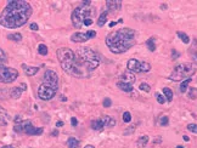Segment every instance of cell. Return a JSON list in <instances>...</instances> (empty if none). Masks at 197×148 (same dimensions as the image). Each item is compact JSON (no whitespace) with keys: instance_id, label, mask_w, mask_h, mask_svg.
Segmentation results:
<instances>
[{"instance_id":"27","label":"cell","mask_w":197,"mask_h":148,"mask_svg":"<svg viewBox=\"0 0 197 148\" xmlns=\"http://www.w3.org/2000/svg\"><path fill=\"white\" fill-rule=\"evenodd\" d=\"M176 35L181 39V42H182L184 44H189V43H190V38H189V35H187V34H185L184 32H178V33H176Z\"/></svg>"},{"instance_id":"46","label":"cell","mask_w":197,"mask_h":148,"mask_svg":"<svg viewBox=\"0 0 197 148\" xmlns=\"http://www.w3.org/2000/svg\"><path fill=\"white\" fill-rule=\"evenodd\" d=\"M182 139H184V140H185V141H186V142H187V141H190V139H189V136H186V135H184V136H182Z\"/></svg>"},{"instance_id":"24","label":"cell","mask_w":197,"mask_h":148,"mask_svg":"<svg viewBox=\"0 0 197 148\" xmlns=\"http://www.w3.org/2000/svg\"><path fill=\"white\" fill-rule=\"evenodd\" d=\"M163 93H164V97L168 102H172L173 101V91L170 90L169 87H164L163 89Z\"/></svg>"},{"instance_id":"39","label":"cell","mask_w":197,"mask_h":148,"mask_svg":"<svg viewBox=\"0 0 197 148\" xmlns=\"http://www.w3.org/2000/svg\"><path fill=\"white\" fill-rule=\"evenodd\" d=\"M102 106H103V107H106V108H108V107L112 106V101H111L110 98H105L103 102H102Z\"/></svg>"},{"instance_id":"10","label":"cell","mask_w":197,"mask_h":148,"mask_svg":"<svg viewBox=\"0 0 197 148\" xmlns=\"http://www.w3.org/2000/svg\"><path fill=\"white\" fill-rule=\"evenodd\" d=\"M127 67H128V71H130V72H135V73L141 72V62L135 58L129 60L127 63Z\"/></svg>"},{"instance_id":"44","label":"cell","mask_w":197,"mask_h":148,"mask_svg":"<svg viewBox=\"0 0 197 148\" xmlns=\"http://www.w3.org/2000/svg\"><path fill=\"white\" fill-rule=\"evenodd\" d=\"M56 126H57V128H62V126H63V122H61V120H59V122L56 123Z\"/></svg>"},{"instance_id":"36","label":"cell","mask_w":197,"mask_h":148,"mask_svg":"<svg viewBox=\"0 0 197 148\" xmlns=\"http://www.w3.org/2000/svg\"><path fill=\"white\" fill-rule=\"evenodd\" d=\"M139 89H140V90H142V91H145V92H150V90H151L150 85H149V84H146V83H142V84H140Z\"/></svg>"},{"instance_id":"41","label":"cell","mask_w":197,"mask_h":148,"mask_svg":"<svg viewBox=\"0 0 197 148\" xmlns=\"http://www.w3.org/2000/svg\"><path fill=\"white\" fill-rule=\"evenodd\" d=\"M179 56H180V53H179V52H176L175 50H172V58H173V60L179 58Z\"/></svg>"},{"instance_id":"2","label":"cell","mask_w":197,"mask_h":148,"mask_svg":"<svg viewBox=\"0 0 197 148\" xmlns=\"http://www.w3.org/2000/svg\"><path fill=\"white\" fill-rule=\"evenodd\" d=\"M136 32L131 28H122L112 32L106 38V45L113 53H123L135 44Z\"/></svg>"},{"instance_id":"31","label":"cell","mask_w":197,"mask_h":148,"mask_svg":"<svg viewBox=\"0 0 197 148\" xmlns=\"http://www.w3.org/2000/svg\"><path fill=\"white\" fill-rule=\"evenodd\" d=\"M155 97H156L157 102H158L160 104H163V103L166 102V97H164L163 95H161L160 92H156V93H155Z\"/></svg>"},{"instance_id":"25","label":"cell","mask_w":197,"mask_h":148,"mask_svg":"<svg viewBox=\"0 0 197 148\" xmlns=\"http://www.w3.org/2000/svg\"><path fill=\"white\" fill-rule=\"evenodd\" d=\"M67 146H68V148H78L79 147V141L74 137H70L67 140Z\"/></svg>"},{"instance_id":"37","label":"cell","mask_w":197,"mask_h":148,"mask_svg":"<svg viewBox=\"0 0 197 148\" xmlns=\"http://www.w3.org/2000/svg\"><path fill=\"white\" fill-rule=\"evenodd\" d=\"M6 55H5V52L0 49V64H3V63H5L6 62Z\"/></svg>"},{"instance_id":"8","label":"cell","mask_w":197,"mask_h":148,"mask_svg":"<svg viewBox=\"0 0 197 148\" xmlns=\"http://www.w3.org/2000/svg\"><path fill=\"white\" fill-rule=\"evenodd\" d=\"M18 77V72L15 68H9L4 64H0V83L10 84L14 83Z\"/></svg>"},{"instance_id":"34","label":"cell","mask_w":197,"mask_h":148,"mask_svg":"<svg viewBox=\"0 0 197 148\" xmlns=\"http://www.w3.org/2000/svg\"><path fill=\"white\" fill-rule=\"evenodd\" d=\"M123 122L127 123V124L131 122V114H130L129 112H124V113H123Z\"/></svg>"},{"instance_id":"5","label":"cell","mask_w":197,"mask_h":148,"mask_svg":"<svg viewBox=\"0 0 197 148\" xmlns=\"http://www.w3.org/2000/svg\"><path fill=\"white\" fill-rule=\"evenodd\" d=\"M59 90V75L56 72L48 69L44 73L43 83L38 87V97L43 101L54 98Z\"/></svg>"},{"instance_id":"29","label":"cell","mask_w":197,"mask_h":148,"mask_svg":"<svg viewBox=\"0 0 197 148\" xmlns=\"http://www.w3.org/2000/svg\"><path fill=\"white\" fill-rule=\"evenodd\" d=\"M38 52L40 53L42 56H46L48 55V46L45 44H40L38 46Z\"/></svg>"},{"instance_id":"6","label":"cell","mask_w":197,"mask_h":148,"mask_svg":"<svg viewBox=\"0 0 197 148\" xmlns=\"http://www.w3.org/2000/svg\"><path fill=\"white\" fill-rule=\"evenodd\" d=\"M94 9H91L90 6L81 5L78 6L73 12H72V23L74 26V28H82L83 26H91L93 24V16H94Z\"/></svg>"},{"instance_id":"30","label":"cell","mask_w":197,"mask_h":148,"mask_svg":"<svg viewBox=\"0 0 197 148\" xmlns=\"http://www.w3.org/2000/svg\"><path fill=\"white\" fill-rule=\"evenodd\" d=\"M150 69H151V64L150 63L141 62V72L142 73H147V72H150Z\"/></svg>"},{"instance_id":"42","label":"cell","mask_w":197,"mask_h":148,"mask_svg":"<svg viewBox=\"0 0 197 148\" xmlns=\"http://www.w3.org/2000/svg\"><path fill=\"white\" fill-rule=\"evenodd\" d=\"M31 29H32V31H38L39 27H38L37 23H32V24H31Z\"/></svg>"},{"instance_id":"1","label":"cell","mask_w":197,"mask_h":148,"mask_svg":"<svg viewBox=\"0 0 197 148\" xmlns=\"http://www.w3.org/2000/svg\"><path fill=\"white\" fill-rule=\"evenodd\" d=\"M32 6L24 0H12L9 1L3 12L0 13V24L4 28H18L28 22L32 16Z\"/></svg>"},{"instance_id":"4","label":"cell","mask_w":197,"mask_h":148,"mask_svg":"<svg viewBox=\"0 0 197 148\" xmlns=\"http://www.w3.org/2000/svg\"><path fill=\"white\" fill-rule=\"evenodd\" d=\"M57 58L62 69L75 78H86V75L78 68L75 63V53L68 47H60L57 50Z\"/></svg>"},{"instance_id":"19","label":"cell","mask_w":197,"mask_h":148,"mask_svg":"<svg viewBox=\"0 0 197 148\" xmlns=\"http://www.w3.org/2000/svg\"><path fill=\"white\" fill-rule=\"evenodd\" d=\"M107 17H108V11H103L101 15L99 16V20H97V26L99 27H103L105 23L107 21Z\"/></svg>"},{"instance_id":"51","label":"cell","mask_w":197,"mask_h":148,"mask_svg":"<svg viewBox=\"0 0 197 148\" xmlns=\"http://www.w3.org/2000/svg\"><path fill=\"white\" fill-rule=\"evenodd\" d=\"M166 7H167V6H166V5H164V4H163V5H162V6H161V9H162V10H166Z\"/></svg>"},{"instance_id":"33","label":"cell","mask_w":197,"mask_h":148,"mask_svg":"<svg viewBox=\"0 0 197 148\" xmlns=\"http://www.w3.org/2000/svg\"><path fill=\"white\" fill-rule=\"evenodd\" d=\"M168 123H169V118H168L167 115L161 117V119H160V125H162V126H167Z\"/></svg>"},{"instance_id":"16","label":"cell","mask_w":197,"mask_h":148,"mask_svg":"<svg viewBox=\"0 0 197 148\" xmlns=\"http://www.w3.org/2000/svg\"><path fill=\"white\" fill-rule=\"evenodd\" d=\"M103 123L101 119H95L91 122V129L95 130V131H102L103 130Z\"/></svg>"},{"instance_id":"28","label":"cell","mask_w":197,"mask_h":148,"mask_svg":"<svg viewBox=\"0 0 197 148\" xmlns=\"http://www.w3.org/2000/svg\"><path fill=\"white\" fill-rule=\"evenodd\" d=\"M7 38H9L10 40H12V42H17V43L22 40V35H21L20 33H12V34H9Z\"/></svg>"},{"instance_id":"14","label":"cell","mask_w":197,"mask_h":148,"mask_svg":"<svg viewBox=\"0 0 197 148\" xmlns=\"http://www.w3.org/2000/svg\"><path fill=\"white\" fill-rule=\"evenodd\" d=\"M22 68H23V71H24V73L27 74L28 77H33V75H35L38 72H39V67H28L27 64H22Z\"/></svg>"},{"instance_id":"50","label":"cell","mask_w":197,"mask_h":148,"mask_svg":"<svg viewBox=\"0 0 197 148\" xmlns=\"http://www.w3.org/2000/svg\"><path fill=\"white\" fill-rule=\"evenodd\" d=\"M52 136H57V131H54V132H52Z\"/></svg>"},{"instance_id":"49","label":"cell","mask_w":197,"mask_h":148,"mask_svg":"<svg viewBox=\"0 0 197 148\" xmlns=\"http://www.w3.org/2000/svg\"><path fill=\"white\" fill-rule=\"evenodd\" d=\"M84 148H95L94 146H91V144H88V146H85Z\"/></svg>"},{"instance_id":"17","label":"cell","mask_w":197,"mask_h":148,"mask_svg":"<svg viewBox=\"0 0 197 148\" xmlns=\"http://www.w3.org/2000/svg\"><path fill=\"white\" fill-rule=\"evenodd\" d=\"M22 92H23V90H22L21 87H12V89L10 90V97L14 98V100H17V98L21 97Z\"/></svg>"},{"instance_id":"23","label":"cell","mask_w":197,"mask_h":148,"mask_svg":"<svg viewBox=\"0 0 197 148\" xmlns=\"http://www.w3.org/2000/svg\"><path fill=\"white\" fill-rule=\"evenodd\" d=\"M155 42H156V38H155V36H151L150 39H147V42H146V46H147V49H149L151 52H153V51L156 50V44H155Z\"/></svg>"},{"instance_id":"32","label":"cell","mask_w":197,"mask_h":148,"mask_svg":"<svg viewBox=\"0 0 197 148\" xmlns=\"http://www.w3.org/2000/svg\"><path fill=\"white\" fill-rule=\"evenodd\" d=\"M136 126H138V124H133V125H131V126H130L129 129H125L123 133H124V135H125V136H128V135H131V133H133V132L135 131Z\"/></svg>"},{"instance_id":"35","label":"cell","mask_w":197,"mask_h":148,"mask_svg":"<svg viewBox=\"0 0 197 148\" xmlns=\"http://www.w3.org/2000/svg\"><path fill=\"white\" fill-rule=\"evenodd\" d=\"M189 97H190L191 100H196V98H197V89H196V87H193V89H191V90L189 91Z\"/></svg>"},{"instance_id":"11","label":"cell","mask_w":197,"mask_h":148,"mask_svg":"<svg viewBox=\"0 0 197 148\" xmlns=\"http://www.w3.org/2000/svg\"><path fill=\"white\" fill-rule=\"evenodd\" d=\"M71 40L73 43H84L86 40H89L86 33H82V32H77L74 34H72L71 36Z\"/></svg>"},{"instance_id":"38","label":"cell","mask_w":197,"mask_h":148,"mask_svg":"<svg viewBox=\"0 0 197 148\" xmlns=\"http://www.w3.org/2000/svg\"><path fill=\"white\" fill-rule=\"evenodd\" d=\"M187 130L193 132V133H197V125L196 124H189L187 125Z\"/></svg>"},{"instance_id":"3","label":"cell","mask_w":197,"mask_h":148,"mask_svg":"<svg viewBox=\"0 0 197 148\" xmlns=\"http://www.w3.org/2000/svg\"><path fill=\"white\" fill-rule=\"evenodd\" d=\"M75 63L86 77H89L90 72L96 69L100 64L99 55L89 47H81L75 52Z\"/></svg>"},{"instance_id":"20","label":"cell","mask_w":197,"mask_h":148,"mask_svg":"<svg viewBox=\"0 0 197 148\" xmlns=\"http://www.w3.org/2000/svg\"><path fill=\"white\" fill-rule=\"evenodd\" d=\"M28 122H29V120H23V122H21V123H18V124H16V125L14 126V130H15L16 132H18V133L24 132V128H26V125L28 124Z\"/></svg>"},{"instance_id":"45","label":"cell","mask_w":197,"mask_h":148,"mask_svg":"<svg viewBox=\"0 0 197 148\" xmlns=\"http://www.w3.org/2000/svg\"><path fill=\"white\" fill-rule=\"evenodd\" d=\"M21 89L24 91V90H27V84H26V83H23L22 85H21Z\"/></svg>"},{"instance_id":"54","label":"cell","mask_w":197,"mask_h":148,"mask_svg":"<svg viewBox=\"0 0 197 148\" xmlns=\"http://www.w3.org/2000/svg\"><path fill=\"white\" fill-rule=\"evenodd\" d=\"M176 148H184V147H182V146H178Z\"/></svg>"},{"instance_id":"13","label":"cell","mask_w":197,"mask_h":148,"mask_svg":"<svg viewBox=\"0 0 197 148\" xmlns=\"http://www.w3.org/2000/svg\"><path fill=\"white\" fill-rule=\"evenodd\" d=\"M135 75L131 73L130 71H127V72H124L123 74H122V77H121V82H123V83H127V84H133L134 82H135Z\"/></svg>"},{"instance_id":"7","label":"cell","mask_w":197,"mask_h":148,"mask_svg":"<svg viewBox=\"0 0 197 148\" xmlns=\"http://www.w3.org/2000/svg\"><path fill=\"white\" fill-rule=\"evenodd\" d=\"M196 67L197 66H195L192 63L178 64L174 68L173 73L170 74L169 79L173 80V82H180V80H182V79H186V77H190L196 72Z\"/></svg>"},{"instance_id":"53","label":"cell","mask_w":197,"mask_h":148,"mask_svg":"<svg viewBox=\"0 0 197 148\" xmlns=\"http://www.w3.org/2000/svg\"><path fill=\"white\" fill-rule=\"evenodd\" d=\"M1 148H11L10 146H4V147H1Z\"/></svg>"},{"instance_id":"47","label":"cell","mask_w":197,"mask_h":148,"mask_svg":"<svg viewBox=\"0 0 197 148\" xmlns=\"http://www.w3.org/2000/svg\"><path fill=\"white\" fill-rule=\"evenodd\" d=\"M61 100L62 101H67V97H66L64 95H61Z\"/></svg>"},{"instance_id":"43","label":"cell","mask_w":197,"mask_h":148,"mask_svg":"<svg viewBox=\"0 0 197 148\" xmlns=\"http://www.w3.org/2000/svg\"><path fill=\"white\" fill-rule=\"evenodd\" d=\"M71 123H72V126H77V125H78V122H77L75 118H72V119H71Z\"/></svg>"},{"instance_id":"15","label":"cell","mask_w":197,"mask_h":148,"mask_svg":"<svg viewBox=\"0 0 197 148\" xmlns=\"http://www.w3.org/2000/svg\"><path fill=\"white\" fill-rule=\"evenodd\" d=\"M102 120V123H103V126L105 128H113L116 125V120L108 115H103L102 118H100Z\"/></svg>"},{"instance_id":"48","label":"cell","mask_w":197,"mask_h":148,"mask_svg":"<svg viewBox=\"0 0 197 148\" xmlns=\"http://www.w3.org/2000/svg\"><path fill=\"white\" fill-rule=\"evenodd\" d=\"M116 24H117V22H111V23H110V27H114Z\"/></svg>"},{"instance_id":"22","label":"cell","mask_w":197,"mask_h":148,"mask_svg":"<svg viewBox=\"0 0 197 148\" xmlns=\"http://www.w3.org/2000/svg\"><path fill=\"white\" fill-rule=\"evenodd\" d=\"M190 83H191V78H187L186 80H184V82L181 83V85H180V87H179V90H180L181 93H185V92H186V90L189 89Z\"/></svg>"},{"instance_id":"52","label":"cell","mask_w":197,"mask_h":148,"mask_svg":"<svg viewBox=\"0 0 197 148\" xmlns=\"http://www.w3.org/2000/svg\"><path fill=\"white\" fill-rule=\"evenodd\" d=\"M157 142H161V139H158V140L156 139V140H155V143H157Z\"/></svg>"},{"instance_id":"9","label":"cell","mask_w":197,"mask_h":148,"mask_svg":"<svg viewBox=\"0 0 197 148\" xmlns=\"http://www.w3.org/2000/svg\"><path fill=\"white\" fill-rule=\"evenodd\" d=\"M43 132H44V129H43V128H35V126L31 123V120H29L28 124L26 125V128H24V133H27V135H31V136L42 135Z\"/></svg>"},{"instance_id":"40","label":"cell","mask_w":197,"mask_h":148,"mask_svg":"<svg viewBox=\"0 0 197 148\" xmlns=\"http://www.w3.org/2000/svg\"><path fill=\"white\" fill-rule=\"evenodd\" d=\"M86 35H88L89 39H91V38L96 36V32L95 31H89V32H86Z\"/></svg>"},{"instance_id":"18","label":"cell","mask_w":197,"mask_h":148,"mask_svg":"<svg viewBox=\"0 0 197 148\" xmlns=\"http://www.w3.org/2000/svg\"><path fill=\"white\" fill-rule=\"evenodd\" d=\"M117 86H118V89H121L124 92H131V91H133V86H131V84L123 83V82H121V80L117 83Z\"/></svg>"},{"instance_id":"12","label":"cell","mask_w":197,"mask_h":148,"mask_svg":"<svg viewBox=\"0 0 197 148\" xmlns=\"http://www.w3.org/2000/svg\"><path fill=\"white\" fill-rule=\"evenodd\" d=\"M106 6H107V11H117L121 9L122 1H119V0H107Z\"/></svg>"},{"instance_id":"26","label":"cell","mask_w":197,"mask_h":148,"mask_svg":"<svg viewBox=\"0 0 197 148\" xmlns=\"http://www.w3.org/2000/svg\"><path fill=\"white\" fill-rule=\"evenodd\" d=\"M147 142H149V136L147 135H144V136H141V137L138 139L136 144H138V147H145L147 144Z\"/></svg>"},{"instance_id":"21","label":"cell","mask_w":197,"mask_h":148,"mask_svg":"<svg viewBox=\"0 0 197 148\" xmlns=\"http://www.w3.org/2000/svg\"><path fill=\"white\" fill-rule=\"evenodd\" d=\"M7 120H9V117H7V113L5 109L0 108V125H6L7 124Z\"/></svg>"}]
</instances>
